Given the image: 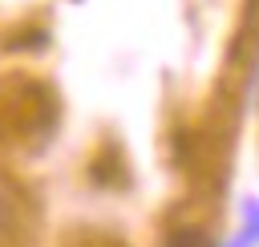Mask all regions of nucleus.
<instances>
[{
	"label": "nucleus",
	"instance_id": "f257e3e1",
	"mask_svg": "<svg viewBox=\"0 0 259 247\" xmlns=\"http://www.w3.org/2000/svg\"><path fill=\"white\" fill-rule=\"evenodd\" d=\"M166 247H210V239L202 231H174L166 239Z\"/></svg>",
	"mask_w": 259,
	"mask_h": 247
}]
</instances>
